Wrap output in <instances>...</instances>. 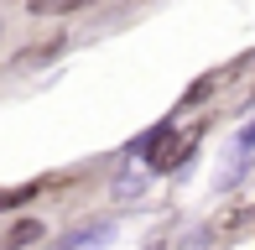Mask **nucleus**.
Here are the masks:
<instances>
[{
	"label": "nucleus",
	"instance_id": "4",
	"mask_svg": "<svg viewBox=\"0 0 255 250\" xmlns=\"http://www.w3.org/2000/svg\"><path fill=\"white\" fill-rule=\"evenodd\" d=\"M37 240H42V224L37 219H21V224L5 230V250H26V245H37Z\"/></svg>",
	"mask_w": 255,
	"mask_h": 250
},
{
	"label": "nucleus",
	"instance_id": "7",
	"mask_svg": "<svg viewBox=\"0 0 255 250\" xmlns=\"http://www.w3.org/2000/svg\"><path fill=\"white\" fill-rule=\"evenodd\" d=\"M151 250H161V245H151Z\"/></svg>",
	"mask_w": 255,
	"mask_h": 250
},
{
	"label": "nucleus",
	"instance_id": "3",
	"mask_svg": "<svg viewBox=\"0 0 255 250\" xmlns=\"http://www.w3.org/2000/svg\"><path fill=\"white\" fill-rule=\"evenodd\" d=\"M141 193H146V167H125V172L115 177V198H120V203L141 198Z\"/></svg>",
	"mask_w": 255,
	"mask_h": 250
},
{
	"label": "nucleus",
	"instance_id": "8",
	"mask_svg": "<svg viewBox=\"0 0 255 250\" xmlns=\"http://www.w3.org/2000/svg\"><path fill=\"white\" fill-rule=\"evenodd\" d=\"M0 31H5V26H0Z\"/></svg>",
	"mask_w": 255,
	"mask_h": 250
},
{
	"label": "nucleus",
	"instance_id": "6",
	"mask_svg": "<svg viewBox=\"0 0 255 250\" xmlns=\"http://www.w3.org/2000/svg\"><path fill=\"white\" fill-rule=\"evenodd\" d=\"M240 141H245V146H255V120L245 125V135H240Z\"/></svg>",
	"mask_w": 255,
	"mask_h": 250
},
{
	"label": "nucleus",
	"instance_id": "5",
	"mask_svg": "<svg viewBox=\"0 0 255 250\" xmlns=\"http://www.w3.org/2000/svg\"><path fill=\"white\" fill-rule=\"evenodd\" d=\"M89 0H31V16H63V10H78Z\"/></svg>",
	"mask_w": 255,
	"mask_h": 250
},
{
	"label": "nucleus",
	"instance_id": "2",
	"mask_svg": "<svg viewBox=\"0 0 255 250\" xmlns=\"http://www.w3.org/2000/svg\"><path fill=\"white\" fill-rule=\"evenodd\" d=\"M115 240V224H89V230H78V235H68L57 250H104Z\"/></svg>",
	"mask_w": 255,
	"mask_h": 250
},
{
	"label": "nucleus",
	"instance_id": "1",
	"mask_svg": "<svg viewBox=\"0 0 255 250\" xmlns=\"http://www.w3.org/2000/svg\"><path fill=\"white\" fill-rule=\"evenodd\" d=\"M188 141H193V135H188ZM188 141H182L177 130H167V125H161L151 141H146V151H151V156H146V167H156V172L177 167V162H182V151H188Z\"/></svg>",
	"mask_w": 255,
	"mask_h": 250
}]
</instances>
